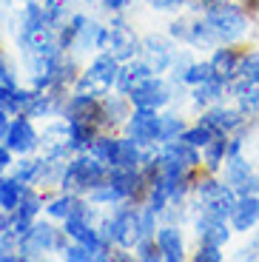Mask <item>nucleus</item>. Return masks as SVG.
Listing matches in <instances>:
<instances>
[{
	"mask_svg": "<svg viewBox=\"0 0 259 262\" xmlns=\"http://www.w3.org/2000/svg\"><path fill=\"white\" fill-rule=\"evenodd\" d=\"M117 77H120V60L114 54L103 52L91 60L89 69L74 80V92L103 100L105 94H111V89H117Z\"/></svg>",
	"mask_w": 259,
	"mask_h": 262,
	"instance_id": "nucleus-1",
	"label": "nucleus"
},
{
	"mask_svg": "<svg viewBox=\"0 0 259 262\" xmlns=\"http://www.w3.org/2000/svg\"><path fill=\"white\" fill-rule=\"evenodd\" d=\"M109 171H111V165H105L94 154H77V157L69 160V165H66L60 188L72 191V194H89L91 188H97L100 183H105Z\"/></svg>",
	"mask_w": 259,
	"mask_h": 262,
	"instance_id": "nucleus-2",
	"label": "nucleus"
},
{
	"mask_svg": "<svg viewBox=\"0 0 259 262\" xmlns=\"http://www.w3.org/2000/svg\"><path fill=\"white\" fill-rule=\"evenodd\" d=\"M205 20H208V26L214 29L220 46L222 43H233L248 29V14L236 3H228V0H214L205 9Z\"/></svg>",
	"mask_w": 259,
	"mask_h": 262,
	"instance_id": "nucleus-3",
	"label": "nucleus"
},
{
	"mask_svg": "<svg viewBox=\"0 0 259 262\" xmlns=\"http://www.w3.org/2000/svg\"><path fill=\"white\" fill-rule=\"evenodd\" d=\"M100 234L117 243L120 248H137V243L143 239V225H140V208H131V205H117V211L105 220L103 231Z\"/></svg>",
	"mask_w": 259,
	"mask_h": 262,
	"instance_id": "nucleus-4",
	"label": "nucleus"
},
{
	"mask_svg": "<svg viewBox=\"0 0 259 262\" xmlns=\"http://www.w3.org/2000/svg\"><path fill=\"white\" fill-rule=\"evenodd\" d=\"M197 196H200V208L202 214H211V216H220V220H228L236 205V191L231 188L228 183H220V180L208 177L200 180L194 185Z\"/></svg>",
	"mask_w": 259,
	"mask_h": 262,
	"instance_id": "nucleus-5",
	"label": "nucleus"
},
{
	"mask_svg": "<svg viewBox=\"0 0 259 262\" xmlns=\"http://www.w3.org/2000/svg\"><path fill=\"white\" fill-rule=\"evenodd\" d=\"M66 231L52 228L49 223H34L26 234L17 239V251L20 256H37L43 251H66Z\"/></svg>",
	"mask_w": 259,
	"mask_h": 262,
	"instance_id": "nucleus-6",
	"label": "nucleus"
},
{
	"mask_svg": "<svg viewBox=\"0 0 259 262\" xmlns=\"http://www.w3.org/2000/svg\"><path fill=\"white\" fill-rule=\"evenodd\" d=\"M125 131L143 148H154L160 143V114H157V108H134L125 120Z\"/></svg>",
	"mask_w": 259,
	"mask_h": 262,
	"instance_id": "nucleus-7",
	"label": "nucleus"
},
{
	"mask_svg": "<svg viewBox=\"0 0 259 262\" xmlns=\"http://www.w3.org/2000/svg\"><path fill=\"white\" fill-rule=\"evenodd\" d=\"M140 46H143V40L134 34V29L125 23V20L114 17L109 26V46H105V52L114 54L120 63H125V60L137 57L140 54Z\"/></svg>",
	"mask_w": 259,
	"mask_h": 262,
	"instance_id": "nucleus-8",
	"label": "nucleus"
},
{
	"mask_svg": "<svg viewBox=\"0 0 259 262\" xmlns=\"http://www.w3.org/2000/svg\"><path fill=\"white\" fill-rule=\"evenodd\" d=\"M125 97L131 100L134 108H162L171 100V89H168V83L160 80V74H154L145 83H140L137 89H131Z\"/></svg>",
	"mask_w": 259,
	"mask_h": 262,
	"instance_id": "nucleus-9",
	"label": "nucleus"
},
{
	"mask_svg": "<svg viewBox=\"0 0 259 262\" xmlns=\"http://www.w3.org/2000/svg\"><path fill=\"white\" fill-rule=\"evenodd\" d=\"M225 183L236 191V196L242 194H259V174L253 171L251 163L236 154V157L225 160Z\"/></svg>",
	"mask_w": 259,
	"mask_h": 262,
	"instance_id": "nucleus-10",
	"label": "nucleus"
},
{
	"mask_svg": "<svg viewBox=\"0 0 259 262\" xmlns=\"http://www.w3.org/2000/svg\"><path fill=\"white\" fill-rule=\"evenodd\" d=\"M3 143L12 148V154H32L34 148L40 145V134L34 131L32 125V117H26V114H14L12 125H9V134Z\"/></svg>",
	"mask_w": 259,
	"mask_h": 262,
	"instance_id": "nucleus-11",
	"label": "nucleus"
},
{
	"mask_svg": "<svg viewBox=\"0 0 259 262\" xmlns=\"http://www.w3.org/2000/svg\"><path fill=\"white\" fill-rule=\"evenodd\" d=\"M63 114H66V120H77V123H91V125H100L103 103H100L97 97H85V94H77V92H74L72 97L66 100Z\"/></svg>",
	"mask_w": 259,
	"mask_h": 262,
	"instance_id": "nucleus-12",
	"label": "nucleus"
},
{
	"mask_svg": "<svg viewBox=\"0 0 259 262\" xmlns=\"http://www.w3.org/2000/svg\"><path fill=\"white\" fill-rule=\"evenodd\" d=\"M248 120V112H236V108H225V105H214V108H208L205 114H202L200 123H205L211 131H217V134H231V131L242 128Z\"/></svg>",
	"mask_w": 259,
	"mask_h": 262,
	"instance_id": "nucleus-13",
	"label": "nucleus"
},
{
	"mask_svg": "<svg viewBox=\"0 0 259 262\" xmlns=\"http://www.w3.org/2000/svg\"><path fill=\"white\" fill-rule=\"evenodd\" d=\"M140 60H145V66H148L154 74H162V72H168L171 63H174V54H171L168 43L160 37H145L143 40V46H140Z\"/></svg>",
	"mask_w": 259,
	"mask_h": 262,
	"instance_id": "nucleus-14",
	"label": "nucleus"
},
{
	"mask_svg": "<svg viewBox=\"0 0 259 262\" xmlns=\"http://www.w3.org/2000/svg\"><path fill=\"white\" fill-rule=\"evenodd\" d=\"M228 223H231L233 231H251L259 223V196L256 194L236 196V205H233Z\"/></svg>",
	"mask_w": 259,
	"mask_h": 262,
	"instance_id": "nucleus-15",
	"label": "nucleus"
},
{
	"mask_svg": "<svg viewBox=\"0 0 259 262\" xmlns=\"http://www.w3.org/2000/svg\"><path fill=\"white\" fill-rule=\"evenodd\" d=\"M208 63H211V74L228 85L236 74H240L242 54L236 52V49H225V43H222V49H214V54H211Z\"/></svg>",
	"mask_w": 259,
	"mask_h": 262,
	"instance_id": "nucleus-16",
	"label": "nucleus"
},
{
	"mask_svg": "<svg viewBox=\"0 0 259 262\" xmlns=\"http://www.w3.org/2000/svg\"><path fill=\"white\" fill-rule=\"evenodd\" d=\"M228 92L240 100L242 112H253L259 105V74H236L228 83Z\"/></svg>",
	"mask_w": 259,
	"mask_h": 262,
	"instance_id": "nucleus-17",
	"label": "nucleus"
},
{
	"mask_svg": "<svg viewBox=\"0 0 259 262\" xmlns=\"http://www.w3.org/2000/svg\"><path fill=\"white\" fill-rule=\"evenodd\" d=\"M197 236H200V243L222 248V245L231 239V228H228V223H225V220H220V216L202 214L200 220H197Z\"/></svg>",
	"mask_w": 259,
	"mask_h": 262,
	"instance_id": "nucleus-18",
	"label": "nucleus"
},
{
	"mask_svg": "<svg viewBox=\"0 0 259 262\" xmlns=\"http://www.w3.org/2000/svg\"><path fill=\"white\" fill-rule=\"evenodd\" d=\"M148 77H154V72H151L148 66H145V60L140 57H131L125 60V63H120V77H117V92L120 94H128L131 89H137L140 83H145Z\"/></svg>",
	"mask_w": 259,
	"mask_h": 262,
	"instance_id": "nucleus-19",
	"label": "nucleus"
},
{
	"mask_svg": "<svg viewBox=\"0 0 259 262\" xmlns=\"http://www.w3.org/2000/svg\"><path fill=\"white\" fill-rule=\"evenodd\" d=\"M46 211H49V216H54V220H69V216H74V214L89 216V205H85L77 194H72V191H63L60 196L49 200Z\"/></svg>",
	"mask_w": 259,
	"mask_h": 262,
	"instance_id": "nucleus-20",
	"label": "nucleus"
},
{
	"mask_svg": "<svg viewBox=\"0 0 259 262\" xmlns=\"http://www.w3.org/2000/svg\"><path fill=\"white\" fill-rule=\"evenodd\" d=\"M157 243H160V251H162V259L165 262H180L182 256H185L182 234H180V228H174V225H165V228L157 231Z\"/></svg>",
	"mask_w": 259,
	"mask_h": 262,
	"instance_id": "nucleus-21",
	"label": "nucleus"
},
{
	"mask_svg": "<svg viewBox=\"0 0 259 262\" xmlns=\"http://www.w3.org/2000/svg\"><path fill=\"white\" fill-rule=\"evenodd\" d=\"M69 123V151H74V154H83V151L91 148V143H94V128L97 125L91 123H77V120H66Z\"/></svg>",
	"mask_w": 259,
	"mask_h": 262,
	"instance_id": "nucleus-22",
	"label": "nucleus"
},
{
	"mask_svg": "<svg viewBox=\"0 0 259 262\" xmlns=\"http://www.w3.org/2000/svg\"><path fill=\"white\" fill-rule=\"evenodd\" d=\"M26 194V185L17 177H0V211H14Z\"/></svg>",
	"mask_w": 259,
	"mask_h": 262,
	"instance_id": "nucleus-23",
	"label": "nucleus"
},
{
	"mask_svg": "<svg viewBox=\"0 0 259 262\" xmlns=\"http://www.w3.org/2000/svg\"><path fill=\"white\" fill-rule=\"evenodd\" d=\"M225 89H228V85L222 83V80H217V77L202 80V83L194 85V103L197 105H214V103H220V97L225 94Z\"/></svg>",
	"mask_w": 259,
	"mask_h": 262,
	"instance_id": "nucleus-24",
	"label": "nucleus"
},
{
	"mask_svg": "<svg viewBox=\"0 0 259 262\" xmlns=\"http://www.w3.org/2000/svg\"><path fill=\"white\" fill-rule=\"evenodd\" d=\"M228 160V134H217L211 143L202 148V163L208 171H217Z\"/></svg>",
	"mask_w": 259,
	"mask_h": 262,
	"instance_id": "nucleus-25",
	"label": "nucleus"
},
{
	"mask_svg": "<svg viewBox=\"0 0 259 262\" xmlns=\"http://www.w3.org/2000/svg\"><path fill=\"white\" fill-rule=\"evenodd\" d=\"M188 46H194V49H214L220 46V40H217L214 29L208 26V20H194L191 23V34H188Z\"/></svg>",
	"mask_w": 259,
	"mask_h": 262,
	"instance_id": "nucleus-26",
	"label": "nucleus"
},
{
	"mask_svg": "<svg viewBox=\"0 0 259 262\" xmlns=\"http://www.w3.org/2000/svg\"><path fill=\"white\" fill-rule=\"evenodd\" d=\"M117 140H120V137L100 134V137H94V143H91L89 154H94L97 160H103L105 165H114V157H117Z\"/></svg>",
	"mask_w": 259,
	"mask_h": 262,
	"instance_id": "nucleus-27",
	"label": "nucleus"
},
{
	"mask_svg": "<svg viewBox=\"0 0 259 262\" xmlns=\"http://www.w3.org/2000/svg\"><path fill=\"white\" fill-rule=\"evenodd\" d=\"M182 131H185L182 117H177V114H160V145L177 140Z\"/></svg>",
	"mask_w": 259,
	"mask_h": 262,
	"instance_id": "nucleus-28",
	"label": "nucleus"
},
{
	"mask_svg": "<svg viewBox=\"0 0 259 262\" xmlns=\"http://www.w3.org/2000/svg\"><path fill=\"white\" fill-rule=\"evenodd\" d=\"M217 137V131H211L205 123H197V125H191V128H185L180 134V140H185V143H191V145H197V148H205L211 140Z\"/></svg>",
	"mask_w": 259,
	"mask_h": 262,
	"instance_id": "nucleus-29",
	"label": "nucleus"
},
{
	"mask_svg": "<svg viewBox=\"0 0 259 262\" xmlns=\"http://www.w3.org/2000/svg\"><path fill=\"white\" fill-rule=\"evenodd\" d=\"M40 168H43V160H20L17 168H14V177L23 185H32V183H37Z\"/></svg>",
	"mask_w": 259,
	"mask_h": 262,
	"instance_id": "nucleus-30",
	"label": "nucleus"
},
{
	"mask_svg": "<svg viewBox=\"0 0 259 262\" xmlns=\"http://www.w3.org/2000/svg\"><path fill=\"white\" fill-rule=\"evenodd\" d=\"M134 251H137V259H143V262H157V259H162V251H160L157 236H145V239H140Z\"/></svg>",
	"mask_w": 259,
	"mask_h": 262,
	"instance_id": "nucleus-31",
	"label": "nucleus"
},
{
	"mask_svg": "<svg viewBox=\"0 0 259 262\" xmlns=\"http://www.w3.org/2000/svg\"><path fill=\"white\" fill-rule=\"evenodd\" d=\"M208 77H214V74H211V63H191V69L185 72L182 83L197 85V83H202V80H208Z\"/></svg>",
	"mask_w": 259,
	"mask_h": 262,
	"instance_id": "nucleus-32",
	"label": "nucleus"
},
{
	"mask_svg": "<svg viewBox=\"0 0 259 262\" xmlns=\"http://www.w3.org/2000/svg\"><path fill=\"white\" fill-rule=\"evenodd\" d=\"M63 256L69 262H91L94 259V254H91V248H85L83 243H74V245H66Z\"/></svg>",
	"mask_w": 259,
	"mask_h": 262,
	"instance_id": "nucleus-33",
	"label": "nucleus"
},
{
	"mask_svg": "<svg viewBox=\"0 0 259 262\" xmlns=\"http://www.w3.org/2000/svg\"><path fill=\"white\" fill-rule=\"evenodd\" d=\"M194 259H197V262H222V248H217V245H205V243H200V248H197Z\"/></svg>",
	"mask_w": 259,
	"mask_h": 262,
	"instance_id": "nucleus-34",
	"label": "nucleus"
},
{
	"mask_svg": "<svg viewBox=\"0 0 259 262\" xmlns=\"http://www.w3.org/2000/svg\"><path fill=\"white\" fill-rule=\"evenodd\" d=\"M240 74H259V52L242 54V63H240Z\"/></svg>",
	"mask_w": 259,
	"mask_h": 262,
	"instance_id": "nucleus-35",
	"label": "nucleus"
},
{
	"mask_svg": "<svg viewBox=\"0 0 259 262\" xmlns=\"http://www.w3.org/2000/svg\"><path fill=\"white\" fill-rule=\"evenodd\" d=\"M168 32H171V37H177V40H182V43H188V34H191V23L188 20H174L168 26Z\"/></svg>",
	"mask_w": 259,
	"mask_h": 262,
	"instance_id": "nucleus-36",
	"label": "nucleus"
},
{
	"mask_svg": "<svg viewBox=\"0 0 259 262\" xmlns=\"http://www.w3.org/2000/svg\"><path fill=\"white\" fill-rule=\"evenodd\" d=\"M148 6L160 9V12H171V9H180L182 0H148Z\"/></svg>",
	"mask_w": 259,
	"mask_h": 262,
	"instance_id": "nucleus-37",
	"label": "nucleus"
},
{
	"mask_svg": "<svg viewBox=\"0 0 259 262\" xmlns=\"http://www.w3.org/2000/svg\"><path fill=\"white\" fill-rule=\"evenodd\" d=\"M9 125H12V120H9V112H6V108H0V140H6Z\"/></svg>",
	"mask_w": 259,
	"mask_h": 262,
	"instance_id": "nucleus-38",
	"label": "nucleus"
},
{
	"mask_svg": "<svg viewBox=\"0 0 259 262\" xmlns=\"http://www.w3.org/2000/svg\"><path fill=\"white\" fill-rule=\"evenodd\" d=\"M128 3H131V0H103V6L109 9V12H123Z\"/></svg>",
	"mask_w": 259,
	"mask_h": 262,
	"instance_id": "nucleus-39",
	"label": "nucleus"
},
{
	"mask_svg": "<svg viewBox=\"0 0 259 262\" xmlns=\"http://www.w3.org/2000/svg\"><path fill=\"white\" fill-rule=\"evenodd\" d=\"M46 3H60V0H46Z\"/></svg>",
	"mask_w": 259,
	"mask_h": 262,
	"instance_id": "nucleus-40",
	"label": "nucleus"
}]
</instances>
